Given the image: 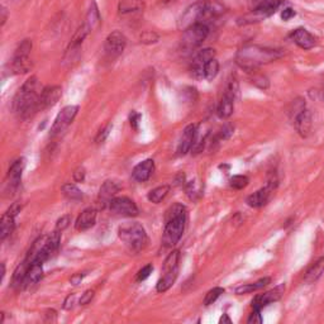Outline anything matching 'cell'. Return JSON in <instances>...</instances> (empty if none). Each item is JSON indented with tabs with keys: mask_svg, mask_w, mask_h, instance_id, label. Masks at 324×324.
Listing matches in <instances>:
<instances>
[{
	"mask_svg": "<svg viewBox=\"0 0 324 324\" xmlns=\"http://www.w3.org/2000/svg\"><path fill=\"white\" fill-rule=\"evenodd\" d=\"M125 46H127V38L124 37V35L119 31H114L106 37L104 49H105V53L108 55V57L116 59L123 53Z\"/></svg>",
	"mask_w": 324,
	"mask_h": 324,
	"instance_id": "obj_8",
	"label": "cell"
},
{
	"mask_svg": "<svg viewBox=\"0 0 324 324\" xmlns=\"http://www.w3.org/2000/svg\"><path fill=\"white\" fill-rule=\"evenodd\" d=\"M43 278V268H42V263L35 262L31 265L30 270H28L27 276L24 280V286L23 287H31L36 285L41 279Z\"/></svg>",
	"mask_w": 324,
	"mask_h": 324,
	"instance_id": "obj_27",
	"label": "cell"
},
{
	"mask_svg": "<svg viewBox=\"0 0 324 324\" xmlns=\"http://www.w3.org/2000/svg\"><path fill=\"white\" fill-rule=\"evenodd\" d=\"M169 192H170L169 185H162V186H158V187H156V189L151 190V192L148 193L147 198L151 203L158 204L167 197Z\"/></svg>",
	"mask_w": 324,
	"mask_h": 324,
	"instance_id": "obj_30",
	"label": "cell"
},
{
	"mask_svg": "<svg viewBox=\"0 0 324 324\" xmlns=\"http://www.w3.org/2000/svg\"><path fill=\"white\" fill-rule=\"evenodd\" d=\"M4 276H5V265L4 263H2V281L3 279H4Z\"/></svg>",
	"mask_w": 324,
	"mask_h": 324,
	"instance_id": "obj_54",
	"label": "cell"
},
{
	"mask_svg": "<svg viewBox=\"0 0 324 324\" xmlns=\"http://www.w3.org/2000/svg\"><path fill=\"white\" fill-rule=\"evenodd\" d=\"M112 130V124H106L105 127L101 128L100 130H99V133L96 134L95 137V142L96 143H103L104 141L106 140V137L109 136V133H111Z\"/></svg>",
	"mask_w": 324,
	"mask_h": 324,
	"instance_id": "obj_41",
	"label": "cell"
},
{
	"mask_svg": "<svg viewBox=\"0 0 324 324\" xmlns=\"http://www.w3.org/2000/svg\"><path fill=\"white\" fill-rule=\"evenodd\" d=\"M15 215L12 214L10 211H5L2 217V221H0V238L4 241L8 236H10V233L13 232L15 226Z\"/></svg>",
	"mask_w": 324,
	"mask_h": 324,
	"instance_id": "obj_25",
	"label": "cell"
},
{
	"mask_svg": "<svg viewBox=\"0 0 324 324\" xmlns=\"http://www.w3.org/2000/svg\"><path fill=\"white\" fill-rule=\"evenodd\" d=\"M31 265L32 263L24 258L20 265L17 266V268L14 270V274H13V279H12V287L13 289L18 290V289H22L24 286V280H25V276H27L28 270H30Z\"/></svg>",
	"mask_w": 324,
	"mask_h": 324,
	"instance_id": "obj_22",
	"label": "cell"
},
{
	"mask_svg": "<svg viewBox=\"0 0 324 324\" xmlns=\"http://www.w3.org/2000/svg\"><path fill=\"white\" fill-rule=\"evenodd\" d=\"M46 317H47V319H46L47 322H56L57 314L53 309H51V310H47Z\"/></svg>",
	"mask_w": 324,
	"mask_h": 324,
	"instance_id": "obj_51",
	"label": "cell"
},
{
	"mask_svg": "<svg viewBox=\"0 0 324 324\" xmlns=\"http://www.w3.org/2000/svg\"><path fill=\"white\" fill-rule=\"evenodd\" d=\"M109 208L114 214L122 217H137L140 213L136 203L127 197L114 198L109 204Z\"/></svg>",
	"mask_w": 324,
	"mask_h": 324,
	"instance_id": "obj_9",
	"label": "cell"
},
{
	"mask_svg": "<svg viewBox=\"0 0 324 324\" xmlns=\"http://www.w3.org/2000/svg\"><path fill=\"white\" fill-rule=\"evenodd\" d=\"M294 125L296 132L302 137H308L312 129V113L307 108L303 109L302 112L294 117Z\"/></svg>",
	"mask_w": 324,
	"mask_h": 324,
	"instance_id": "obj_15",
	"label": "cell"
},
{
	"mask_svg": "<svg viewBox=\"0 0 324 324\" xmlns=\"http://www.w3.org/2000/svg\"><path fill=\"white\" fill-rule=\"evenodd\" d=\"M219 323H232V320H231V318L228 317V314H223V317L221 318V319H219Z\"/></svg>",
	"mask_w": 324,
	"mask_h": 324,
	"instance_id": "obj_52",
	"label": "cell"
},
{
	"mask_svg": "<svg viewBox=\"0 0 324 324\" xmlns=\"http://www.w3.org/2000/svg\"><path fill=\"white\" fill-rule=\"evenodd\" d=\"M145 4L141 0H123L119 4V13L121 14H127L130 12H137V10H142Z\"/></svg>",
	"mask_w": 324,
	"mask_h": 324,
	"instance_id": "obj_31",
	"label": "cell"
},
{
	"mask_svg": "<svg viewBox=\"0 0 324 324\" xmlns=\"http://www.w3.org/2000/svg\"><path fill=\"white\" fill-rule=\"evenodd\" d=\"M223 292H224V289L223 287H219V286L213 287L211 290H209V291L206 292L205 298H204V305H206V307H208V305L215 303L217 299H218V298L221 296Z\"/></svg>",
	"mask_w": 324,
	"mask_h": 324,
	"instance_id": "obj_36",
	"label": "cell"
},
{
	"mask_svg": "<svg viewBox=\"0 0 324 324\" xmlns=\"http://www.w3.org/2000/svg\"><path fill=\"white\" fill-rule=\"evenodd\" d=\"M179 260L180 252L179 251H172L165 260L164 266H162V273H169V271L179 268Z\"/></svg>",
	"mask_w": 324,
	"mask_h": 324,
	"instance_id": "obj_32",
	"label": "cell"
},
{
	"mask_svg": "<svg viewBox=\"0 0 324 324\" xmlns=\"http://www.w3.org/2000/svg\"><path fill=\"white\" fill-rule=\"evenodd\" d=\"M118 236L121 241L129 248L132 252H140L147 245V234L145 228L138 223H129L121 226L118 229Z\"/></svg>",
	"mask_w": 324,
	"mask_h": 324,
	"instance_id": "obj_4",
	"label": "cell"
},
{
	"mask_svg": "<svg viewBox=\"0 0 324 324\" xmlns=\"http://www.w3.org/2000/svg\"><path fill=\"white\" fill-rule=\"evenodd\" d=\"M101 18H100V13H99V8L96 5L95 2H93L90 4V8H89V12L86 14V19H85V24L86 27L89 28L90 32L95 31L96 28L100 25Z\"/></svg>",
	"mask_w": 324,
	"mask_h": 324,
	"instance_id": "obj_26",
	"label": "cell"
},
{
	"mask_svg": "<svg viewBox=\"0 0 324 324\" xmlns=\"http://www.w3.org/2000/svg\"><path fill=\"white\" fill-rule=\"evenodd\" d=\"M153 170H155V162H153V160H146L143 162H140V164L133 169L132 176L136 181L145 182L147 181L151 177V175L153 174Z\"/></svg>",
	"mask_w": 324,
	"mask_h": 324,
	"instance_id": "obj_17",
	"label": "cell"
},
{
	"mask_svg": "<svg viewBox=\"0 0 324 324\" xmlns=\"http://www.w3.org/2000/svg\"><path fill=\"white\" fill-rule=\"evenodd\" d=\"M283 3L284 0H263L262 3H260V4L256 7L253 13H255L258 18L270 17L271 14H274V13L281 7Z\"/></svg>",
	"mask_w": 324,
	"mask_h": 324,
	"instance_id": "obj_21",
	"label": "cell"
},
{
	"mask_svg": "<svg viewBox=\"0 0 324 324\" xmlns=\"http://www.w3.org/2000/svg\"><path fill=\"white\" fill-rule=\"evenodd\" d=\"M234 98L236 96L233 94L228 93L226 91L223 95V98L221 99L218 104V109H217V113H218V117L222 119H227L233 114V109H234Z\"/></svg>",
	"mask_w": 324,
	"mask_h": 324,
	"instance_id": "obj_20",
	"label": "cell"
},
{
	"mask_svg": "<svg viewBox=\"0 0 324 324\" xmlns=\"http://www.w3.org/2000/svg\"><path fill=\"white\" fill-rule=\"evenodd\" d=\"M324 273V257H319L314 263H312L304 275V281L307 284H314L320 279Z\"/></svg>",
	"mask_w": 324,
	"mask_h": 324,
	"instance_id": "obj_23",
	"label": "cell"
},
{
	"mask_svg": "<svg viewBox=\"0 0 324 324\" xmlns=\"http://www.w3.org/2000/svg\"><path fill=\"white\" fill-rule=\"evenodd\" d=\"M251 74H252V76L250 77V80H251V83L253 84V85L257 86V88H260V89H262V90H266V89L268 88L270 83H268L267 77L263 76V75H261V74H257L256 71H252Z\"/></svg>",
	"mask_w": 324,
	"mask_h": 324,
	"instance_id": "obj_37",
	"label": "cell"
},
{
	"mask_svg": "<svg viewBox=\"0 0 324 324\" xmlns=\"http://www.w3.org/2000/svg\"><path fill=\"white\" fill-rule=\"evenodd\" d=\"M186 223V209L181 204H175L166 213V226H165L162 243L165 247H172L180 241L185 231Z\"/></svg>",
	"mask_w": 324,
	"mask_h": 324,
	"instance_id": "obj_3",
	"label": "cell"
},
{
	"mask_svg": "<svg viewBox=\"0 0 324 324\" xmlns=\"http://www.w3.org/2000/svg\"><path fill=\"white\" fill-rule=\"evenodd\" d=\"M276 185H278V179L275 176L268 179L267 184L265 187L257 190L256 193H253L252 195L247 198V204L252 208H261V206L266 205L270 202L271 197H273L274 192L276 189Z\"/></svg>",
	"mask_w": 324,
	"mask_h": 324,
	"instance_id": "obj_7",
	"label": "cell"
},
{
	"mask_svg": "<svg viewBox=\"0 0 324 324\" xmlns=\"http://www.w3.org/2000/svg\"><path fill=\"white\" fill-rule=\"evenodd\" d=\"M291 40L302 49H310L315 46V37L304 28H298L291 33Z\"/></svg>",
	"mask_w": 324,
	"mask_h": 324,
	"instance_id": "obj_16",
	"label": "cell"
},
{
	"mask_svg": "<svg viewBox=\"0 0 324 324\" xmlns=\"http://www.w3.org/2000/svg\"><path fill=\"white\" fill-rule=\"evenodd\" d=\"M209 35L208 25L204 23H195V24L190 25L185 30L184 35H182L181 43L182 47L186 49H194L203 44V42L206 40Z\"/></svg>",
	"mask_w": 324,
	"mask_h": 324,
	"instance_id": "obj_5",
	"label": "cell"
},
{
	"mask_svg": "<svg viewBox=\"0 0 324 324\" xmlns=\"http://www.w3.org/2000/svg\"><path fill=\"white\" fill-rule=\"evenodd\" d=\"M94 294H95V292H94V290H86V291L84 292L83 295H81V298H80V305H86V304H89V303H90L91 300H93Z\"/></svg>",
	"mask_w": 324,
	"mask_h": 324,
	"instance_id": "obj_45",
	"label": "cell"
},
{
	"mask_svg": "<svg viewBox=\"0 0 324 324\" xmlns=\"http://www.w3.org/2000/svg\"><path fill=\"white\" fill-rule=\"evenodd\" d=\"M75 299H76V295H75V294H70L69 296H67L66 299H65L64 305H62V307H64V309H65V310H71L72 308H74Z\"/></svg>",
	"mask_w": 324,
	"mask_h": 324,
	"instance_id": "obj_47",
	"label": "cell"
},
{
	"mask_svg": "<svg viewBox=\"0 0 324 324\" xmlns=\"http://www.w3.org/2000/svg\"><path fill=\"white\" fill-rule=\"evenodd\" d=\"M31 51H32V41L24 40L22 41V43L15 49L13 57H30Z\"/></svg>",
	"mask_w": 324,
	"mask_h": 324,
	"instance_id": "obj_35",
	"label": "cell"
},
{
	"mask_svg": "<svg viewBox=\"0 0 324 324\" xmlns=\"http://www.w3.org/2000/svg\"><path fill=\"white\" fill-rule=\"evenodd\" d=\"M62 193L70 200H81L83 199V192L75 184H65L62 186Z\"/></svg>",
	"mask_w": 324,
	"mask_h": 324,
	"instance_id": "obj_34",
	"label": "cell"
},
{
	"mask_svg": "<svg viewBox=\"0 0 324 324\" xmlns=\"http://www.w3.org/2000/svg\"><path fill=\"white\" fill-rule=\"evenodd\" d=\"M197 136H198L197 124H190L185 128L184 133H182L181 140H180L179 147H177V153H179L180 156L186 155V153L192 150L195 141H197Z\"/></svg>",
	"mask_w": 324,
	"mask_h": 324,
	"instance_id": "obj_14",
	"label": "cell"
},
{
	"mask_svg": "<svg viewBox=\"0 0 324 324\" xmlns=\"http://www.w3.org/2000/svg\"><path fill=\"white\" fill-rule=\"evenodd\" d=\"M285 291V285L281 284L279 286H276L275 289H271L268 291L263 292V294L257 295V296L253 299L252 302V308L253 309L261 310L262 308L267 307V305L276 303L278 300H280L283 298Z\"/></svg>",
	"mask_w": 324,
	"mask_h": 324,
	"instance_id": "obj_10",
	"label": "cell"
},
{
	"mask_svg": "<svg viewBox=\"0 0 324 324\" xmlns=\"http://www.w3.org/2000/svg\"><path fill=\"white\" fill-rule=\"evenodd\" d=\"M70 223H71V217H70L69 214H66V215H62L61 218H60L59 221H57L56 229H57V231H60V232L65 231V229H66L67 227L70 226Z\"/></svg>",
	"mask_w": 324,
	"mask_h": 324,
	"instance_id": "obj_42",
	"label": "cell"
},
{
	"mask_svg": "<svg viewBox=\"0 0 324 324\" xmlns=\"http://www.w3.org/2000/svg\"><path fill=\"white\" fill-rule=\"evenodd\" d=\"M211 59H215V51L213 48H204L194 57L192 64V75L195 79H203L204 67L206 62Z\"/></svg>",
	"mask_w": 324,
	"mask_h": 324,
	"instance_id": "obj_11",
	"label": "cell"
},
{
	"mask_svg": "<svg viewBox=\"0 0 324 324\" xmlns=\"http://www.w3.org/2000/svg\"><path fill=\"white\" fill-rule=\"evenodd\" d=\"M292 17H295V12L294 9H291V8H286V9H284L283 13H281V18H283V20H289L291 19Z\"/></svg>",
	"mask_w": 324,
	"mask_h": 324,
	"instance_id": "obj_49",
	"label": "cell"
},
{
	"mask_svg": "<svg viewBox=\"0 0 324 324\" xmlns=\"http://www.w3.org/2000/svg\"><path fill=\"white\" fill-rule=\"evenodd\" d=\"M119 192V186L114 181H105L103 184V186L100 187V192H99V204L101 205V208H105L106 205L111 204L112 200L116 198L117 193Z\"/></svg>",
	"mask_w": 324,
	"mask_h": 324,
	"instance_id": "obj_18",
	"label": "cell"
},
{
	"mask_svg": "<svg viewBox=\"0 0 324 324\" xmlns=\"http://www.w3.org/2000/svg\"><path fill=\"white\" fill-rule=\"evenodd\" d=\"M2 13H3V17H2V25H4L5 20H7V9H5V8H2Z\"/></svg>",
	"mask_w": 324,
	"mask_h": 324,
	"instance_id": "obj_53",
	"label": "cell"
},
{
	"mask_svg": "<svg viewBox=\"0 0 324 324\" xmlns=\"http://www.w3.org/2000/svg\"><path fill=\"white\" fill-rule=\"evenodd\" d=\"M96 221V209L95 208H86L85 210H83V213L80 214L79 218L76 219V223H75V227H76L77 231L83 232V231H88L91 227L95 224Z\"/></svg>",
	"mask_w": 324,
	"mask_h": 324,
	"instance_id": "obj_19",
	"label": "cell"
},
{
	"mask_svg": "<svg viewBox=\"0 0 324 324\" xmlns=\"http://www.w3.org/2000/svg\"><path fill=\"white\" fill-rule=\"evenodd\" d=\"M152 271H153V266L151 265V263H148V265H146L145 267L141 268L140 273L137 274V280L138 281L146 280V279H147L148 276H150L151 274H152Z\"/></svg>",
	"mask_w": 324,
	"mask_h": 324,
	"instance_id": "obj_43",
	"label": "cell"
},
{
	"mask_svg": "<svg viewBox=\"0 0 324 324\" xmlns=\"http://www.w3.org/2000/svg\"><path fill=\"white\" fill-rule=\"evenodd\" d=\"M9 67L12 74H25L32 69V61L30 57H13Z\"/></svg>",
	"mask_w": 324,
	"mask_h": 324,
	"instance_id": "obj_24",
	"label": "cell"
},
{
	"mask_svg": "<svg viewBox=\"0 0 324 324\" xmlns=\"http://www.w3.org/2000/svg\"><path fill=\"white\" fill-rule=\"evenodd\" d=\"M85 175H86L85 169H84V167H77V169L74 171V175H72V176H74L75 181L81 182L84 181V179H85Z\"/></svg>",
	"mask_w": 324,
	"mask_h": 324,
	"instance_id": "obj_48",
	"label": "cell"
},
{
	"mask_svg": "<svg viewBox=\"0 0 324 324\" xmlns=\"http://www.w3.org/2000/svg\"><path fill=\"white\" fill-rule=\"evenodd\" d=\"M62 95V89L60 86L53 85V86H47L43 90L41 91L40 95V112L46 111V109L53 106L57 101L60 100Z\"/></svg>",
	"mask_w": 324,
	"mask_h": 324,
	"instance_id": "obj_13",
	"label": "cell"
},
{
	"mask_svg": "<svg viewBox=\"0 0 324 324\" xmlns=\"http://www.w3.org/2000/svg\"><path fill=\"white\" fill-rule=\"evenodd\" d=\"M177 275H179V268H175V270L169 271V273H164L162 278L158 280L157 286H156L157 291L158 292L167 291V290H169L170 287L175 284V281H176L177 279Z\"/></svg>",
	"mask_w": 324,
	"mask_h": 324,
	"instance_id": "obj_28",
	"label": "cell"
},
{
	"mask_svg": "<svg viewBox=\"0 0 324 324\" xmlns=\"http://www.w3.org/2000/svg\"><path fill=\"white\" fill-rule=\"evenodd\" d=\"M271 283L270 278H263L261 280H258L257 283L255 284H243L241 286H238L236 289V294L237 295H243V294H250V292L257 291V290L262 289V287L267 286L268 284Z\"/></svg>",
	"mask_w": 324,
	"mask_h": 324,
	"instance_id": "obj_29",
	"label": "cell"
},
{
	"mask_svg": "<svg viewBox=\"0 0 324 324\" xmlns=\"http://www.w3.org/2000/svg\"><path fill=\"white\" fill-rule=\"evenodd\" d=\"M25 162L24 158H18L12 164L8 171V180H7V189L9 193H14L19 186V182L22 180L23 170H24Z\"/></svg>",
	"mask_w": 324,
	"mask_h": 324,
	"instance_id": "obj_12",
	"label": "cell"
},
{
	"mask_svg": "<svg viewBox=\"0 0 324 324\" xmlns=\"http://www.w3.org/2000/svg\"><path fill=\"white\" fill-rule=\"evenodd\" d=\"M158 35L157 33L152 32V31H146V32H143L142 35L140 36V40L142 43L145 44H151V43H156V42L158 41Z\"/></svg>",
	"mask_w": 324,
	"mask_h": 324,
	"instance_id": "obj_40",
	"label": "cell"
},
{
	"mask_svg": "<svg viewBox=\"0 0 324 324\" xmlns=\"http://www.w3.org/2000/svg\"><path fill=\"white\" fill-rule=\"evenodd\" d=\"M84 276H85V274H84V273L75 274V275L71 278V284L72 285H79L81 283V280L84 279Z\"/></svg>",
	"mask_w": 324,
	"mask_h": 324,
	"instance_id": "obj_50",
	"label": "cell"
},
{
	"mask_svg": "<svg viewBox=\"0 0 324 324\" xmlns=\"http://www.w3.org/2000/svg\"><path fill=\"white\" fill-rule=\"evenodd\" d=\"M79 106L77 105H67L59 113V116L55 119L53 124L51 127V137H56L64 133L69 128V125L74 122L75 117L77 116Z\"/></svg>",
	"mask_w": 324,
	"mask_h": 324,
	"instance_id": "obj_6",
	"label": "cell"
},
{
	"mask_svg": "<svg viewBox=\"0 0 324 324\" xmlns=\"http://www.w3.org/2000/svg\"><path fill=\"white\" fill-rule=\"evenodd\" d=\"M218 72H219V62L217 61L215 59L209 60V61L205 64V67H204V77H205L208 81H211L213 79H215Z\"/></svg>",
	"mask_w": 324,
	"mask_h": 324,
	"instance_id": "obj_33",
	"label": "cell"
},
{
	"mask_svg": "<svg viewBox=\"0 0 324 324\" xmlns=\"http://www.w3.org/2000/svg\"><path fill=\"white\" fill-rule=\"evenodd\" d=\"M248 182H250V179L247 176H245V175H236V176H233L231 179V186L237 190H241L247 186Z\"/></svg>",
	"mask_w": 324,
	"mask_h": 324,
	"instance_id": "obj_38",
	"label": "cell"
},
{
	"mask_svg": "<svg viewBox=\"0 0 324 324\" xmlns=\"http://www.w3.org/2000/svg\"><path fill=\"white\" fill-rule=\"evenodd\" d=\"M248 323H253V324H260L262 322V317H261V310L253 309V312L250 314V318L247 320Z\"/></svg>",
	"mask_w": 324,
	"mask_h": 324,
	"instance_id": "obj_46",
	"label": "cell"
},
{
	"mask_svg": "<svg viewBox=\"0 0 324 324\" xmlns=\"http://www.w3.org/2000/svg\"><path fill=\"white\" fill-rule=\"evenodd\" d=\"M283 56L280 49L266 48V47L250 44L239 49L236 55V62L241 69L247 72L256 71L262 65L276 61Z\"/></svg>",
	"mask_w": 324,
	"mask_h": 324,
	"instance_id": "obj_2",
	"label": "cell"
},
{
	"mask_svg": "<svg viewBox=\"0 0 324 324\" xmlns=\"http://www.w3.org/2000/svg\"><path fill=\"white\" fill-rule=\"evenodd\" d=\"M165 2H170V0H165Z\"/></svg>",
	"mask_w": 324,
	"mask_h": 324,
	"instance_id": "obj_55",
	"label": "cell"
},
{
	"mask_svg": "<svg viewBox=\"0 0 324 324\" xmlns=\"http://www.w3.org/2000/svg\"><path fill=\"white\" fill-rule=\"evenodd\" d=\"M140 121H141V114L133 111L132 113L129 114V123L134 130H138V124H140Z\"/></svg>",
	"mask_w": 324,
	"mask_h": 324,
	"instance_id": "obj_44",
	"label": "cell"
},
{
	"mask_svg": "<svg viewBox=\"0 0 324 324\" xmlns=\"http://www.w3.org/2000/svg\"><path fill=\"white\" fill-rule=\"evenodd\" d=\"M38 81L36 76H31L17 91L13 100V111L23 121L32 118L37 112H40V95L37 91Z\"/></svg>",
	"mask_w": 324,
	"mask_h": 324,
	"instance_id": "obj_1",
	"label": "cell"
},
{
	"mask_svg": "<svg viewBox=\"0 0 324 324\" xmlns=\"http://www.w3.org/2000/svg\"><path fill=\"white\" fill-rule=\"evenodd\" d=\"M233 125L231 124H226L223 125V128H221V130L218 132V134L215 136V138H214V141L215 142H218V141H226L228 140L229 137H231L232 134H233Z\"/></svg>",
	"mask_w": 324,
	"mask_h": 324,
	"instance_id": "obj_39",
	"label": "cell"
}]
</instances>
